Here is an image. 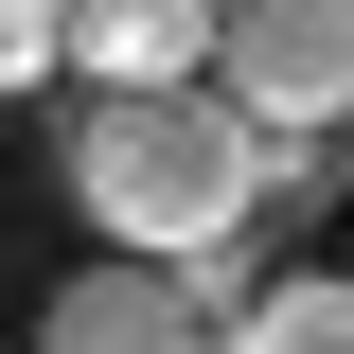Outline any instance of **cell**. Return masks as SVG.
<instances>
[{"label": "cell", "mask_w": 354, "mask_h": 354, "mask_svg": "<svg viewBox=\"0 0 354 354\" xmlns=\"http://www.w3.org/2000/svg\"><path fill=\"white\" fill-rule=\"evenodd\" d=\"M213 88L266 124V213H301V195H337L354 160V0H230V36H213Z\"/></svg>", "instance_id": "obj_2"}, {"label": "cell", "mask_w": 354, "mask_h": 354, "mask_svg": "<svg viewBox=\"0 0 354 354\" xmlns=\"http://www.w3.org/2000/svg\"><path fill=\"white\" fill-rule=\"evenodd\" d=\"M36 354H230V319L195 301V266H71L53 283V319H36Z\"/></svg>", "instance_id": "obj_3"}, {"label": "cell", "mask_w": 354, "mask_h": 354, "mask_svg": "<svg viewBox=\"0 0 354 354\" xmlns=\"http://www.w3.org/2000/svg\"><path fill=\"white\" fill-rule=\"evenodd\" d=\"M213 36H230V0H71L53 71H71V88H195Z\"/></svg>", "instance_id": "obj_4"}, {"label": "cell", "mask_w": 354, "mask_h": 354, "mask_svg": "<svg viewBox=\"0 0 354 354\" xmlns=\"http://www.w3.org/2000/svg\"><path fill=\"white\" fill-rule=\"evenodd\" d=\"M0 18H36V36H71V0H0Z\"/></svg>", "instance_id": "obj_6"}, {"label": "cell", "mask_w": 354, "mask_h": 354, "mask_svg": "<svg viewBox=\"0 0 354 354\" xmlns=\"http://www.w3.org/2000/svg\"><path fill=\"white\" fill-rule=\"evenodd\" d=\"M53 177H71V213L124 266H213V248H248V213H266L283 160H266V124L195 71V88H71Z\"/></svg>", "instance_id": "obj_1"}, {"label": "cell", "mask_w": 354, "mask_h": 354, "mask_svg": "<svg viewBox=\"0 0 354 354\" xmlns=\"http://www.w3.org/2000/svg\"><path fill=\"white\" fill-rule=\"evenodd\" d=\"M230 354H354V266H283V283L230 319Z\"/></svg>", "instance_id": "obj_5"}]
</instances>
